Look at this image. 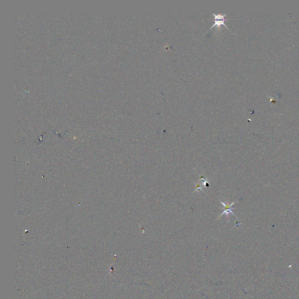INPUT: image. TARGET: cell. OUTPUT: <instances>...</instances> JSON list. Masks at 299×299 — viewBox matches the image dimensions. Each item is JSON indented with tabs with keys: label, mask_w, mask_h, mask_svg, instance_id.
I'll use <instances>...</instances> for the list:
<instances>
[{
	"label": "cell",
	"mask_w": 299,
	"mask_h": 299,
	"mask_svg": "<svg viewBox=\"0 0 299 299\" xmlns=\"http://www.w3.org/2000/svg\"><path fill=\"white\" fill-rule=\"evenodd\" d=\"M221 204H222L223 205H224V206H225V210H224V212H223V213H221V215H220V217L222 215H224V214L226 215V216H229V215L231 214H231H233V215H234V213H233V211H232V209H233L234 208L231 207V206H232L234 205V203H231V204H230V205H229V204H225V203H224L222 202H221Z\"/></svg>",
	"instance_id": "cell-2"
},
{
	"label": "cell",
	"mask_w": 299,
	"mask_h": 299,
	"mask_svg": "<svg viewBox=\"0 0 299 299\" xmlns=\"http://www.w3.org/2000/svg\"><path fill=\"white\" fill-rule=\"evenodd\" d=\"M213 15L215 17V23L212 25V27L210 28L209 30L212 29V28H214L215 27H217L219 28H220V26H221V25L225 26L226 28H227L228 29H229V27L224 23L225 21H226V19L224 18V17L226 16V14H223V15L220 14H213Z\"/></svg>",
	"instance_id": "cell-1"
}]
</instances>
